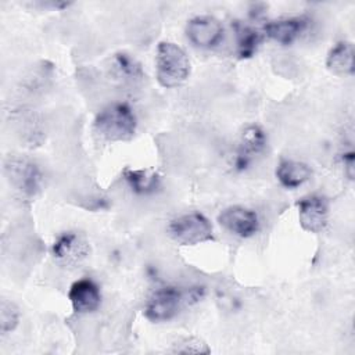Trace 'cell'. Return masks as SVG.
Returning a JSON list of instances; mask_svg holds the SVG:
<instances>
[{
	"label": "cell",
	"instance_id": "cell-11",
	"mask_svg": "<svg viewBox=\"0 0 355 355\" xmlns=\"http://www.w3.org/2000/svg\"><path fill=\"white\" fill-rule=\"evenodd\" d=\"M308 18L290 17L270 21L265 25L263 32L266 36L280 44H291L306 28Z\"/></svg>",
	"mask_w": 355,
	"mask_h": 355
},
{
	"label": "cell",
	"instance_id": "cell-3",
	"mask_svg": "<svg viewBox=\"0 0 355 355\" xmlns=\"http://www.w3.org/2000/svg\"><path fill=\"white\" fill-rule=\"evenodd\" d=\"M168 232L182 245H196L209 241L214 237L211 222L200 212H189L172 219Z\"/></svg>",
	"mask_w": 355,
	"mask_h": 355
},
{
	"label": "cell",
	"instance_id": "cell-4",
	"mask_svg": "<svg viewBox=\"0 0 355 355\" xmlns=\"http://www.w3.org/2000/svg\"><path fill=\"white\" fill-rule=\"evenodd\" d=\"M184 302V294L172 286L155 290L148 298L144 315L151 322H165L172 319Z\"/></svg>",
	"mask_w": 355,
	"mask_h": 355
},
{
	"label": "cell",
	"instance_id": "cell-16",
	"mask_svg": "<svg viewBox=\"0 0 355 355\" xmlns=\"http://www.w3.org/2000/svg\"><path fill=\"white\" fill-rule=\"evenodd\" d=\"M236 39H237V55L240 58H250L258 49L261 42V33L251 26L237 24L236 25Z\"/></svg>",
	"mask_w": 355,
	"mask_h": 355
},
{
	"label": "cell",
	"instance_id": "cell-2",
	"mask_svg": "<svg viewBox=\"0 0 355 355\" xmlns=\"http://www.w3.org/2000/svg\"><path fill=\"white\" fill-rule=\"evenodd\" d=\"M190 73V61L184 50L172 42H161L155 55V75L162 87H178Z\"/></svg>",
	"mask_w": 355,
	"mask_h": 355
},
{
	"label": "cell",
	"instance_id": "cell-6",
	"mask_svg": "<svg viewBox=\"0 0 355 355\" xmlns=\"http://www.w3.org/2000/svg\"><path fill=\"white\" fill-rule=\"evenodd\" d=\"M218 222L232 234L241 239H248L258 233L261 222L255 211L241 207L232 205L220 211L218 215Z\"/></svg>",
	"mask_w": 355,
	"mask_h": 355
},
{
	"label": "cell",
	"instance_id": "cell-8",
	"mask_svg": "<svg viewBox=\"0 0 355 355\" xmlns=\"http://www.w3.org/2000/svg\"><path fill=\"white\" fill-rule=\"evenodd\" d=\"M186 35L194 46L211 49L222 40L223 26L215 17L198 15L187 22Z\"/></svg>",
	"mask_w": 355,
	"mask_h": 355
},
{
	"label": "cell",
	"instance_id": "cell-14",
	"mask_svg": "<svg viewBox=\"0 0 355 355\" xmlns=\"http://www.w3.org/2000/svg\"><path fill=\"white\" fill-rule=\"evenodd\" d=\"M312 175L311 168L300 161L282 159L276 168V178L286 189H297Z\"/></svg>",
	"mask_w": 355,
	"mask_h": 355
},
{
	"label": "cell",
	"instance_id": "cell-18",
	"mask_svg": "<svg viewBox=\"0 0 355 355\" xmlns=\"http://www.w3.org/2000/svg\"><path fill=\"white\" fill-rule=\"evenodd\" d=\"M19 320V312L18 308L7 301L3 300L0 305V330L3 334H7L8 331H12L18 326Z\"/></svg>",
	"mask_w": 355,
	"mask_h": 355
},
{
	"label": "cell",
	"instance_id": "cell-17",
	"mask_svg": "<svg viewBox=\"0 0 355 355\" xmlns=\"http://www.w3.org/2000/svg\"><path fill=\"white\" fill-rule=\"evenodd\" d=\"M112 71L118 78L129 82L143 78L140 64L126 53H118L112 57Z\"/></svg>",
	"mask_w": 355,
	"mask_h": 355
},
{
	"label": "cell",
	"instance_id": "cell-10",
	"mask_svg": "<svg viewBox=\"0 0 355 355\" xmlns=\"http://www.w3.org/2000/svg\"><path fill=\"white\" fill-rule=\"evenodd\" d=\"M68 298L76 313H89L96 311L101 302V291L92 279H79L69 287Z\"/></svg>",
	"mask_w": 355,
	"mask_h": 355
},
{
	"label": "cell",
	"instance_id": "cell-7",
	"mask_svg": "<svg viewBox=\"0 0 355 355\" xmlns=\"http://www.w3.org/2000/svg\"><path fill=\"white\" fill-rule=\"evenodd\" d=\"M300 225L311 233H320L329 220V201L319 194H311L297 202Z\"/></svg>",
	"mask_w": 355,
	"mask_h": 355
},
{
	"label": "cell",
	"instance_id": "cell-13",
	"mask_svg": "<svg viewBox=\"0 0 355 355\" xmlns=\"http://www.w3.org/2000/svg\"><path fill=\"white\" fill-rule=\"evenodd\" d=\"M326 67L338 76H349L354 73V46L351 42L341 40L336 43L326 58Z\"/></svg>",
	"mask_w": 355,
	"mask_h": 355
},
{
	"label": "cell",
	"instance_id": "cell-19",
	"mask_svg": "<svg viewBox=\"0 0 355 355\" xmlns=\"http://www.w3.org/2000/svg\"><path fill=\"white\" fill-rule=\"evenodd\" d=\"M208 345L196 337H189L183 338L178 343L173 344L171 352H178V354H209Z\"/></svg>",
	"mask_w": 355,
	"mask_h": 355
},
{
	"label": "cell",
	"instance_id": "cell-20",
	"mask_svg": "<svg viewBox=\"0 0 355 355\" xmlns=\"http://www.w3.org/2000/svg\"><path fill=\"white\" fill-rule=\"evenodd\" d=\"M354 151H347L343 154L341 159H343V165H344V173L347 175L348 179H354L355 175V157H354Z\"/></svg>",
	"mask_w": 355,
	"mask_h": 355
},
{
	"label": "cell",
	"instance_id": "cell-9",
	"mask_svg": "<svg viewBox=\"0 0 355 355\" xmlns=\"http://www.w3.org/2000/svg\"><path fill=\"white\" fill-rule=\"evenodd\" d=\"M6 171L10 182L25 194H35L42 182V175L39 168L25 158L10 157L6 162Z\"/></svg>",
	"mask_w": 355,
	"mask_h": 355
},
{
	"label": "cell",
	"instance_id": "cell-5",
	"mask_svg": "<svg viewBox=\"0 0 355 355\" xmlns=\"http://www.w3.org/2000/svg\"><path fill=\"white\" fill-rule=\"evenodd\" d=\"M87 240L78 232L61 233L51 247V254L57 262L65 266H76L89 255Z\"/></svg>",
	"mask_w": 355,
	"mask_h": 355
},
{
	"label": "cell",
	"instance_id": "cell-1",
	"mask_svg": "<svg viewBox=\"0 0 355 355\" xmlns=\"http://www.w3.org/2000/svg\"><path fill=\"white\" fill-rule=\"evenodd\" d=\"M96 132L108 141H128L135 136L137 119L125 103H112L104 107L94 119Z\"/></svg>",
	"mask_w": 355,
	"mask_h": 355
},
{
	"label": "cell",
	"instance_id": "cell-15",
	"mask_svg": "<svg viewBox=\"0 0 355 355\" xmlns=\"http://www.w3.org/2000/svg\"><path fill=\"white\" fill-rule=\"evenodd\" d=\"M123 179L129 187L137 194L154 193L161 186L159 175L153 169H132L123 171Z\"/></svg>",
	"mask_w": 355,
	"mask_h": 355
},
{
	"label": "cell",
	"instance_id": "cell-12",
	"mask_svg": "<svg viewBox=\"0 0 355 355\" xmlns=\"http://www.w3.org/2000/svg\"><path fill=\"white\" fill-rule=\"evenodd\" d=\"M265 144H266L265 132L257 125L247 126L241 133L240 148H239V154H237L236 162H234L236 168L241 171L245 166H248L251 155L261 153L263 150Z\"/></svg>",
	"mask_w": 355,
	"mask_h": 355
}]
</instances>
